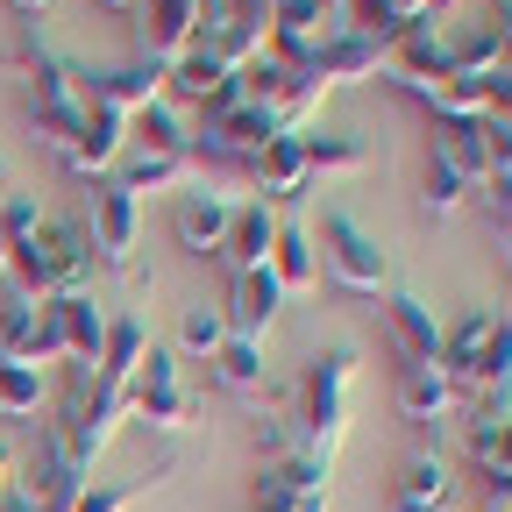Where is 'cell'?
Masks as SVG:
<instances>
[{"label":"cell","instance_id":"cell-1","mask_svg":"<svg viewBox=\"0 0 512 512\" xmlns=\"http://www.w3.org/2000/svg\"><path fill=\"white\" fill-rule=\"evenodd\" d=\"M8 271L22 285V299L86 292L93 285V235H86V221H43L36 235L8 242Z\"/></svg>","mask_w":512,"mask_h":512},{"label":"cell","instance_id":"cell-2","mask_svg":"<svg viewBox=\"0 0 512 512\" xmlns=\"http://www.w3.org/2000/svg\"><path fill=\"white\" fill-rule=\"evenodd\" d=\"M22 72H29V121H36V136H43V143H50V150L64 157V150L79 143V128H86V100H79V64L22 36Z\"/></svg>","mask_w":512,"mask_h":512},{"label":"cell","instance_id":"cell-3","mask_svg":"<svg viewBox=\"0 0 512 512\" xmlns=\"http://www.w3.org/2000/svg\"><path fill=\"white\" fill-rule=\"evenodd\" d=\"M349 384H356V349H320L299 377V448L306 456H335L349 427Z\"/></svg>","mask_w":512,"mask_h":512},{"label":"cell","instance_id":"cell-4","mask_svg":"<svg viewBox=\"0 0 512 512\" xmlns=\"http://www.w3.org/2000/svg\"><path fill=\"white\" fill-rule=\"evenodd\" d=\"M313 249H320V264H328V271H335L349 292H377V285H384V249L363 235V221H356V214L328 207V214H320Z\"/></svg>","mask_w":512,"mask_h":512},{"label":"cell","instance_id":"cell-5","mask_svg":"<svg viewBox=\"0 0 512 512\" xmlns=\"http://www.w3.org/2000/svg\"><path fill=\"white\" fill-rule=\"evenodd\" d=\"M128 413H136L143 427H164V434L185 427L192 399H185V384H178V356L171 349H143L136 377H128Z\"/></svg>","mask_w":512,"mask_h":512},{"label":"cell","instance_id":"cell-6","mask_svg":"<svg viewBox=\"0 0 512 512\" xmlns=\"http://www.w3.org/2000/svg\"><path fill=\"white\" fill-rule=\"evenodd\" d=\"M136 228H143V200H136V192H121L114 178H100L86 192V235H93V256H100L107 271H128Z\"/></svg>","mask_w":512,"mask_h":512},{"label":"cell","instance_id":"cell-7","mask_svg":"<svg viewBox=\"0 0 512 512\" xmlns=\"http://www.w3.org/2000/svg\"><path fill=\"white\" fill-rule=\"evenodd\" d=\"M164 79H171V64H150V57H128L114 64V72H79V100L86 107H107V114H143L164 100Z\"/></svg>","mask_w":512,"mask_h":512},{"label":"cell","instance_id":"cell-8","mask_svg":"<svg viewBox=\"0 0 512 512\" xmlns=\"http://www.w3.org/2000/svg\"><path fill=\"white\" fill-rule=\"evenodd\" d=\"M328 29H335V22H328V0H271V15H264V50L285 57L292 72H299V64L320 57Z\"/></svg>","mask_w":512,"mask_h":512},{"label":"cell","instance_id":"cell-9","mask_svg":"<svg viewBox=\"0 0 512 512\" xmlns=\"http://www.w3.org/2000/svg\"><path fill=\"white\" fill-rule=\"evenodd\" d=\"M200 43V0H136V50L150 64H178Z\"/></svg>","mask_w":512,"mask_h":512},{"label":"cell","instance_id":"cell-10","mask_svg":"<svg viewBox=\"0 0 512 512\" xmlns=\"http://www.w3.org/2000/svg\"><path fill=\"white\" fill-rule=\"evenodd\" d=\"M384 57H392V43H377V36H363V29H349V22H335V29H328V43H320V57H313V72L328 79V86H363V79H377V72H384Z\"/></svg>","mask_w":512,"mask_h":512},{"label":"cell","instance_id":"cell-11","mask_svg":"<svg viewBox=\"0 0 512 512\" xmlns=\"http://www.w3.org/2000/svg\"><path fill=\"white\" fill-rule=\"evenodd\" d=\"M392 399H399V413H406L413 427H441L448 413L463 406L456 377H448L441 363H399V384H392Z\"/></svg>","mask_w":512,"mask_h":512},{"label":"cell","instance_id":"cell-12","mask_svg":"<svg viewBox=\"0 0 512 512\" xmlns=\"http://www.w3.org/2000/svg\"><path fill=\"white\" fill-rule=\"evenodd\" d=\"M228 221H235V200H228V192H214V185L178 192V207H171V235H178V249H192V256H214L221 235H228Z\"/></svg>","mask_w":512,"mask_h":512},{"label":"cell","instance_id":"cell-13","mask_svg":"<svg viewBox=\"0 0 512 512\" xmlns=\"http://www.w3.org/2000/svg\"><path fill=\"white\" fill-rule=\"evenodd\" d=\"M121 150H128V121L107 114V107H86V128H79V143L64 150V171L86 178V185H100V178L121 164Z\"/></svg>","mask_w":512,"mask_h":512},{"label":"cell","instance_id":"cell-14","mask_svg":"<svg viewBox=\"0 0 512 512\" xmlns=\"http://www.w3.org/2000/svg\"><path fill=\"white\" fill-rule=\"evenodd\" d=\"M448 8H456V0H342L349 29H363V36H377V43H399L406 29L441 22Z\"/></svg>","mask_w":512,"mask_h":512},{"label":"cell","instance_id":"cell-15","mask_svg":"<svg viewBox=\"0 0 512 512\" xmlns=\"http://www.w3.org/2000/svg\"><path fill=\"white\" fill-rule=\"evenodd\" d=\"M271 242H278V214H271V200H235V221H228V235H221V264L228 271H256V264H271Z\"/></svg>","mask_w":512,"mask_h":512},{"label":"cell","instance_id":"cell-16","mask_svg":"<svg viewBox=\"0 0 512 512\" xmlns=\"http://www.w3.org/2000/svg\"><path fill=\"white\" fill-rule=\"evenodd\" d=\"M491 335H498V306H470L456 328H441V370L456 377V392H470V377L484 370Z\"/></svg>","mask_w":512,"mask_h":512},{"label":"cell","instance_id":"cell-17","mask_svg":"<svg viewBox=\"0 0 512 512\" xmlns=\"http://www.w3.org/2000/svg\"><path fill=\"white\" fill-rule=\"evenodd\" d=\"M249 185L264 192V200H299V192L313 185V171H306V136H271L264 150L249 157Z\"/></svg>","mask_w":512,"mask_h":512},{"label":"cell","instance_id":"cell-18","mask_svg":"<svg viewBox=\"0 0 512 512\" xmlns=\"http://www.w3.org/2000/svg\"><path fill=\"white\" fill-rule=\"evenodd\" d=\"M285 306V285L271 278V264H256V271H235V299L221 306L228 313V335H249V342H264V328L278 320Z\"/></svg>","mask_w":512,"mask_h":512},{"label":"cell","instance_id":"cell-19","mask_svg":"<svg viewBox=\"0 0 512 512\" xmlns=\"http://www.w3.org/2000/svg\"><path fill=\"white\" fill-rule=\"evenodd\" d=\"M470 413L477 420H512V313H498V335L484 370L470 377Z\"/></svg>","mask_w":512,"mask_h":512},{"label":"cell","instance_id":"cell-20","mask_svg":"<svg viewBox=\"0 0 512 512\" xmlns=\"http://www.w3.org/2000/svg\"><path fill=\"white\" fill-rule=\"evenodd\" d=\"M384 320H392V342L406 363H441V320L420 292H392L384 299Z\"/></svg>","mask_w":512,"mask_h":512},{"label":"cell","instance_id":"cell-21","mask_svg":"<svg viewBox=\"0 0 512 512\" xmlns=\"http://www.w3.org/2000/svg\"><path fill=\"white\" fill-rule=\"evenodd\" d=\"M57 328H64V363H100L107 313L93 306V292H57Z\"/></svg>","mask_w":512,"mask_h":512},{"label":"cell","instance_id":"cell-22","mask_svg":"<svg viewBox=\"0 0 512 512\" xmlns=\"http://www.w3.org/2000/svg\"><path fill=\"white\" fill-rule=\"evenodd\" d=\"M192 178V150H128L121 157V171H114V185L121 192H171V185H185Z\"/></svg>","mask_w":512,"mask_h":512},{"label":"cell","instance_id":"cell-23","mask_svg":"<svg viewBox=\"0 0 512 512\" xmlns=\"http://www.w3.org/2000/svg\"><path fill=\"white\" fill-rule=\"evenodd\" d=\"M271 278L285 292H313L320 285V249L299 221H278V242H271Z\"/></svg>","mask_w":512,"mask_h":512},{"label":"cell","instance_id":"cell-24","mask_svg":"<svg viewBox=\"0 0 512 512\" xmlns=\"http://www.w3.org/2000/svg\"><path fill=\"white\" fill-rule=\"evenodd\" d=\"M448 491H456L448 463L441 456H413L406 477H399V491H392V512H434V505H448Z\"/></svg>","mask_w":512,"mask_h":512},{"label":"cell","instance_id":"cell-25","mask_svg":"<svg viewBox=\"0 0 512 512\" xmlns=\"http://www.w3.org/2000/svg\"><path fill=\"white\" fill-rule=\"evenodd\" d=\"M143 349H150V335H143V320H107V349H100V384H114V392H128V377H136V363H143Z\"/></svg>","mask_w":512,"mask_h":512},{"label":"cell","instance_id":"cell-26","mask_svg":"<svg viewBox=\"0 0 512 512\" xmlns=\"http://www.w3.org/2000/svg\"><path fill=\"white\" fill-rule=\"evenodd\" d=\"M221 79H228V64H221L214 50H200V43H192V50H185V57L171 64V79H164V93H171V100H185V107H207Z\"/></svg>","mask_w":512,"mask_h":512},{"label":"cell","instance_id":"cell-27","mask_svg":"<svg viewBox=\"0 0 512 512\" xmlns=\"http://www.w3.org/2000/svg\"><path fill=\"white\" fill-rule=\"evenodd\" d=\"M43 399H50V377L22 356H0V420H29L43 413Z\"/></svg>","mask_w":512,"mask_h":512},{"label":"cell","instance_id":"cell-28","mask_svg":"<svg viewBox=\"0 0 512 512\" xmlns=\"http://www.w3.org/2000/svg\"><path fill=\"white\" fill-rule=\"evenodd\" d=\"M207 363H214L221 392H256V384H264V342H249V335H228Z\"/></svg>","mask_w":512,"mask_h":512},{"label":"cell","instance_id":"cell-29","mask_svg":"<svg viewBox=\"0 0 512 512\" xmlns=\"http://www.w3.org/2000/svg\"><path fill=\"white\" fill-rule=\"evenodd\" d=\"M328 93H335V86L320 79L313 64H299V72L285 79V93H278V107H271V114H278V128H285V136H299V128L320 114V100H328Z\"/></svg>","mask_w":512,"mask_h":512},{"label":"cell","instance_id":"cell-30","mask_svg":"<svg viewBox=\"0 0 512 512\" xmlns=\"http://www.w3.org/2000/svg\"><path fill=\"white\" fill-rule=\"evenodd\" d=\"M128 143H136V150H185L192 128L178 121L171 100H157V107H143V114H128Z\"/></svg>","mask_w":512,"mask_h":512},{"label":"cell","instance_id":"cell-31","mask_svg":"<svg viewBox=\"0 0 512 512\" xmlns=\"http://www.w3.org/2000/svg\"><path fill=\"white\" fill-rule=\"evenodd\" d=\"M463 192H470V178H463L456 164H448V157H434V150H427V178H420V214L448 221V214L463 207Z\"/></svg>","mask_w":512,"mask_h":512},{"label":"cell","instance_id":"cell-32","mask_svg":"<svg viewBox=\"0 0 512 512\" xmlns=\"http://www.w3.org/2000/svg\"><path fill=\"white\" fill-rule=\"evenodd\" d=\"M363 164H370V150L356 136H306V171L313 178H349Z\"/></svg>","mask_w":512,"mask_h":512},{"label":"cell","instance_id":"cell-33","mask_svg":"<svg viewBox=\"0 0 512 512\" xmlns=\"http://www.w3.org/2000/svg\"><path fill=\"white\" fill-rule=\"evenodd\" d=\"M470 463H477V477H512V420L470 427Z\"/></svg>","mask_w":512,"mask_h":512},{"label":"cell","instance_id":"cell-34","mask_svg":"<svg viewBox=\"0 0 512 512\" xmlns=\"http://www.w3.org/2000/svg\"><path fill=\"white\" fill-rule=\"evenodd\" d=\"M221 342H228V313L221 306H185L178 313V349L185 356H214Z\"/></svg>","mask_w":512,"mask_h":512},{"label":"cell","instance_id":"cell-35","mask_svg":"<svg viewBox=\"0 0 512 512\" xmlns=\"http://www.w3.org/2000/svg\"><path fill=\"white\" fill-rule=\"evenodd\" d=\"M477 150H484V178H505L512 171V121L477 114Z\"/></svg>","mask_w":512,"mask_h":512},{"label":"cell","instance_id":"cell-36","mask_svg":"<svg viewBox=\"0 0 512 512\" xmlns=\"http://www.w3.org/2000/svg\"><path fill=\"white\" fill-rule=\"evenodd\" d=\"M164 477H171V470H164ZM164 477H150V484H86L72 512H128V505H136L143 491H157Z\"/></svg>","mask_w":512,"mask_h":512},{"label":"cell","instance_id":"cell-37","mask_svg":"<svg viewBox=\"0 0 512 512\" xmlns=\"http://www.w3.org/2000/svg\"><path fill=\"white\" fill-rule=\"evenodd\" d=\"M29 328H36V299H8L0 306V356H29Z\"/></svg>","mask_w":512,"mask_h":512},{"label":"cell","instance_id":"cell-38","mask_svg":"<svg viewBox=\"0 0 512 512\" xmlns=\"http://www.w3.org/2000/svg\"><path fill=\"white\" fill-rule=\"evenodd\" d=\"M43 228V207H36V192H15L8 207H0V235L8 242H22V235H36Z\"/></svg>","mask_w":512,"mask_h":512},{"label":"cell","instance_id":"cell-39","mask_svg":"<svg viewBox=\"0 0 512 512\" xmlns=\"http://www.w3.org/2000/svg\"><path fill=\"white\" fill-rule=\"evenodd\" d=\"M249 505H256V512H299L306 498H299L278 470H256V498H249Z\"/></svg>","mask_w":512,"mask_h":512},{"label":"cell","instance_id":"cell-40","mask_svg":"<svg viewBox=\"0 0 512 512\" xmlns=\"http://www.w3.org/2000/svg\"><path fill=\"white\" fill-rule=\"evenodd\" d=\"M477 200H484V214L505 228V221H512V171H505V178H484V185H477Z\"/></svg>","mask_w":512,"mask_h":512},{"label":"cell","instance_id":"cell-41","mask_svg":"<svg viewBox=\"0 0 512 512\" xmlns=\"http://www.w3.org/2000/svg\"><path fill=\"white\" fill-rule=\"evenodd\" d=\"M484 114L512 121V72H498V79H491V107H484Z\"/></svg>","mask_w":512,"mask_h":512},{"label":"cell","instance_id":"cell-42","mask_svg":"<svg viewBox=\"0 0 512 512\" xmlns=\"http://www.w3.org/2000/svg\"><path fill=\"white\" fill-rule=\"evenodd\" d=\"M264 15H271V0H228V22H256V29H264Z\"/></svg>","mask_w":512,"mask_h":512},{"label":"cell","instance_id":"cell-43","mask_svg":"<svg viewBox=\"0 0 512 512\" xmlns=\"http://www.w3.org/2000/svg\"><path fill=\"white\" fill-rule=\"evenodd\" d=\"M100 8H107V15H136V0H100Z\"/></svg>","mask_w":512,"mask_h":512},{"label":"cell","instance_id":"cell-44","mask_svg":"<svg viewBox=\"0 0 512 512\" xmlns=\"http://www.w3.org/2000/svg\"><path fill=\"white\" fill-rule=\"evenodd\" d=\"M50 8V0H15V15H43Z\"/></svg>","mask_w":512,"mask_h":512},{"label":"cell","instance_id":"cell-45","mask_svg":"<svg viewBox=\"0 0 512 512\" xmlns=\"http://www.w3.org/2000/svg\"><path fill=\"white\" fill-rule=\"evenodd\" d=\"M299 512H328V498H306V505H299Z\"/></svg>","mask_w":512,"mask_h":512},{"label":"cell","instance_id":"cell-46","mask_svg":"<svg viewBox=\"0 0 512 512\" xmlns=\"http://www.w3.org/2000/svg\"><path fill=\"white\" fill-rule=\"evenodd\" d=\"M0 271H8V235H0Z\"/></svg>","mask_w":512,"mask_h":512},{"label":"cell","instance_id":"cell-47","mask_svg":"<svg viewBox=\"0 0 512 512\" xmlns=\"http://www.w3.org/2000/svg\"><path fill=\"white\" fill-rule=\"evenodd\" d=\"M484 512H512V498H505V505H484Z\"/></svg>","mask_w":512,"mask_h":512},{"label":"cell","instance_id":"cell-48","mask_svg":"<svg viewBox=\"0 0 512 512\" xmlns=\"http://www.w3.org/2000/svg\"><path fill=\"white\" fill-rule=\"evenodd\" d=\"M498 8H512V0H498ZM498 8H491V15H498Z\"/></svg>","mask_w":512,"mask_h":512},{"label":"cell","instance_id":"cell-49","mask_svg":"<svg viewBox=\"0 0 512 512\" xmlns=\"http://www.w3.org/2000/svg\"><path fill=\"white\" fill-rule=\"evenodd\" d=\"M328 8H342V0H328Z\"/></svg>","mask_w":512,"mask_h":512},{"label":"cell","instance_id":"cell-50","mask_svg":"<svg viewBox=\"0 0 512 512\" xmlns=\"http://www.w3.org/2000/svg\"><path fill=\"white\" fill-rule=\"evenodd\" d=\"M505 235H512V221H505Z\"/></svg>","mask_w":512,"mask_h":512}]
</instances>
